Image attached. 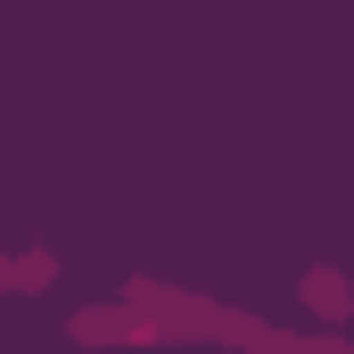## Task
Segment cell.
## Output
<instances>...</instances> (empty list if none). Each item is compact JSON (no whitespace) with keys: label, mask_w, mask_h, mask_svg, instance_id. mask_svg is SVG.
<instances>
[{"label":"cell","mask_w":354,"mask_h":354,"mask_svg":"<svg viewBox=\"0 0 354 354\" xmlns=\"http://www.w3.org/2000/svg\"><path fill=\"white\" fill-rule=\"evenodd\" d=\"M305 305H313V313H330V322H346V313H354L346 272H338V264H313V272H305Z\"/></svg>","instance_id":"1"}]
</instances>
